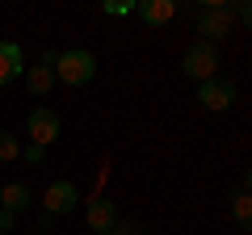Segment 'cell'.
I'll return each instance as SVG.
<instances>
[{"instance_id":"cell-1","label":"cell","mask_w":252,"mask_h":235,"mask_svg":"<svg viewBox=\"0 0 252 235\" xmlns=\"http://www.w3.org/2000/svg\"><path fill=\"white\" fill-rule=\"evenodd\" d=\"M55 84H67V88H84V84H93V76H97V55L84 51V46H72V51H59V59H55Z\"/></svg>"},{"instance_id":"cell-2","label":"cell","mask_w":252,"mask_h":235,"mask_svg":"<svg viewBox=\"0 0 252 235\" xmlns=\"http://www.w3.org/2000/svg\"><path fill=\"white\" fill-rule=\"evenodd\" d=\"M235 17H231V4H223V0H202V9H198V34L202 42L219 46L227 34H231Z\"/></svg>"},{"instance_id":"cell-3","label":"cell","mask_w":252,"mask_h":235,"mask_svg":"<svg viewBox=\"0 0 252 235\" xmlns=\"http://www.w3.org/2000/svg\"><path fill=\"white\" fill-rule=\"evenodd\" d=\"M181 72L189 76V80H210V76H219V46L210 42H193L185 55H181Z\"/></svg>"},{"instance_id":"cell-4","label":"cell","mask_w":252,"mask_h":235,"mask_svg":"<svg viewBox=\"0 0 252 235\" xmlns=\"http://www.w3.org/2000/svg\"><path fill=\"white\" fill-rule=\"evenodd\" d=\"M59 130H63V122H59V114H55L51 105H34V109L26 114V135H30V143L51 147L55 139H59Z\"/></svg>"},{"instance_id":"cell-5","label":"cell","mask_w":252,"mask_h":235,"mask_svg":"<svg viewBox=\"0 0 252 235\" xmlns=\"http://www.w3.org/2000/svg\"><path fill=\"white\" fill-rule=\"evenodd\" d=\"M198 101L210 114H227V109L235 105V84L227 80V76H210V80L198 84Z\"/></svg>"},{"instance_id":"cell-6","label":"cell","mask_w":252,"mask_h":235,"mask_svg":"<svg viewBox=\"0 0 252 235\" xmlns=\"http://www.w3.org/2000/svg\"><path fill=\"white\" fill-rule=\"evenodd\" d=\"M84 223H89L93 235L114 231V227L122 223V218H118V202H114V198H93V202H84Z\"/></svg>"},{"instance_id":"cell-7","label":"cell","mask_w":252,"mask_h":235,"mask_svg":"<svg viewBox=\"0 0 252 235\" xmlns=\"http://www.w3.org/2000/svg\"><path fill=\"white\" fill-rule=\"evenodd\" d=\"M42 206H46V214H72L80 206V189L72 181H51L42 193Z\"/></svg>"},{"instance_id":"cell-8","label":"cell","mask_w":252,"mask_h":235,"mask_svg":"<svg viewBox=\"0 0 252 235\" xmlns=\"http://www.w3.org/2000/svg\"><path fill=\"white\" fill-rule=\"evenodd\" d=\"M26 76V55H21L17 42H9V38H0V84H13Z\"/></svg>"},{"instance_id":"cell-9","label":"cell","mask_w":252,"mask_h":235,"mask_svg":"<svg viewBox=\"0 0 252 235\" xmlns=\"http://www.w3.org/2000/svg\"><path fill=\"white\" fill-rule=\"evenodd\" d=\"M135 13H139V21H143L147 29H160V26H168V21L177 17V4H172V0H139Z\"/></svg>"},{"instance_id":"cell-10","label":"cell","mask_w":252,"mask_h":235,"mask_svg":"<svg viewBox=\"0 0 252 235\" xmlns=\"http://www.w3.org/2000/svg\"><path fill=\"white\" fill-rule=\"evenodd\" d=\"M34 202V193H30L26 181H9V185H0V206L13 210V214H26V206Z\"/></svg>"},{"instance_id":"cell-11","label":"cell","mask_w":252,"mask_h":235,"mask_svg":"<svg viewBox=\"0 0 252 235\" xmlns=\"http://www.w3.org/2000/svg\"><path fill=\"white\" fill-rule=\"evenodd\" d=\"M26 88L34 92V97H46V92L55 88V72H51V67H42V63L26 67Z\"/></svg>"},{"instance_id":"cell-12","label":"cell","mask_w":252,"mask_h":235,"mask_svg":"<svg viewBox=\"0 0 252 235\" xmlns=\"http://www.w3.org/2000/svg\"><path fill=\"white\" fill-rule=\"evenodd\" d=\"M231 214H235V227H240V231H248L252 227V198L248 193H235V202H231Z\"/></svg>"},{"instance_id":"cell-13","label":"cell","mask_w":252,"mask_h":235,"mask_svg":"<svg viewBox=\"0 0 252 235\" xmlns=\"http://www.w3.org/2000/svg\"><path fill=\"white\" fill-rule=\"evenodd\" d=\"M17 155H21V139L13 135V130L0 126V164H13Z\"/></svg>"},{"instance_id":"cell-14","label":"cell","mask_w":252,"mask_h":235,"mask_svg":"<svg viewBox=\"0 0 252 235\" xmlns=\"http://www.w3.org/2000/svg\"><path fill=\"white\" fill-rule=\"evenodd\" d=\"M101 9H105L109 17H130V13H135V0H105Z\"/></svg>"},{"instance_id":"cell-15","label":"cell","mask_w":252,"mask_h":235,"mask_svg":"<svg viewBox=\"0 0 252 235\" xmlns=\"http://www.w3.org/2000/svg\"><path fill=\"white\" fill-rule=\"evenodd\" d=\"M21 155H26V164H42V160H46V147L26 143V147H21Z\"/></svg>"},{"instance_id":"cell-16","label":"cell","mask_w":252,"mask_h":235,"mask_svg":"<svg viewBox=\"0 0 252 235\" xmlns=\"http://www.w3.org/2000/svg\"><path fill=\"white\" fill-rule=\"evenodd\" d=\"M13 227H17V214L0 206V231H4V235H13Z\"/></svg>"},{"instance_id":"cell-17","label":"cell","mask_w":252,"mask_h":235,"mask_svg":"<svg viewBox=\"0 0 252 235\" xmlns=\"http://www.w3.org/2000/svg\"><path fill=\"white\" fill-rule=\"evenodd\" d=\"M105 235H143V227L139 223H118L114 231H105Z\"/></svg>"},{"instance_id":"cell-18","label":"cell","mask_w":252,"mask_h":235,"mask_svg":"<svg viewBox=\"0 0 252 235\" xmlns=\"http://www.w3.org/2000/svg\"><path fill=\"white\" fill-rule=\"evenodd\" d=\"M0 235H4V231H0Z\"/></svg>"}]
</instances>
